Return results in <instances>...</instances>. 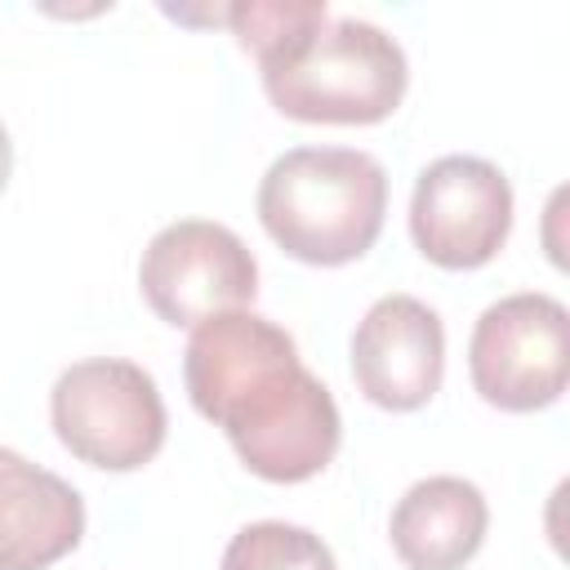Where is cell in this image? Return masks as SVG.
I'll use <instances>...</instances> for the list:
<instances>
[{
  "instance_id": "6da1fadb",
  "label": "cell",
  "mask_w": 570,
  "mask_h": 570,
  "mask_svg": "<svg viewBox=\"0 0 570 570\" xmlns=\"http://www.w3.org/2000/svg\"><path fill=\"white\" fill-rule=\"evenodd\" d=\"M191 405L218 423L240 463L276 485L316 476L343 436L330 387L298 361L294 338L258 312H223L183 352Z\"/></svg>"
},
{
  "instance_id": "7a4b0ae2",
  "label": "cell",
  "mask_w": 570,
  "mask_h": 570,
  "mask_svg": "<svg viewBox=\"0 0 570 570\" xmlns=\"http://www.w3.org/2000/svg\"><path fill=\"white\" fill-rule=\"evenodd\" d=\"M387 214V174L356 147H294L258 183L263 232L298 263L343 267L361 258Z\"/></svg>"
},
{
  "instance_id": "3957f363",
  "label": "cell",
  "mask_w": 570,
  "mask_h": 570,
  "mask_svg": "<svg viewBox=\"0 0 570 570\" xmlns=\"http://www.w3.org/2000/svg\"><path fill=\"white\" fill-rule=\"evenodd\" d=\"M258 67L272 107L307 125L387 120L410 80L396 36L365 18H325Z\"/></svg>"
},
{
  "instance_id": "277c9868",
  "label": "cell",
  "mask_w": 570,
  "mask_h": 570,
  "mask_svg": "<svg viewBox=\"0 0 570 570\" xmlns=\"http://www.w3.org/2000/svg\"><path fill=\"white\" fill-rule=\"evenodd\" d=\"M49 419L80 463L107 472H134L165 445V401L156 379L120 356L67 365L49 392Z\"/></svg>"
},
{
  "instance_id": "5b68a950",
  "label": "cell",
  "mask_w": 570,
  "mask_h": 570,
  "mask_svg": "<svg viewBox=\"0 0 570 570\" xmlns=\"http://www.w3.org/2000/svg\"><path fill=\"white\" fill-rule=\"evenodd\" d=\"M468 374L481 401L530 414L552 405L570 379V316L552 294H508L476 316Z\"/></svg>"
},
{
  "instance_id": "8992f818",
  "label": "cell",
  "mask_w": 570,
  "mask_h": 570,
  "mask_svg": "<svg viewBox=\"0 0 570 570\" xmlns=\"http://www.w3.org/2000/svg\"><path fill=\"white\" fill-rule=\"evenodd\" d=\"M147 307L165 325L196 330L223 312H245L258 294V263L249 245L209 218H178L160 227L138 263Z\"/></svg>"
},
{
  "instance_id": "52a82bcc",
  "label": "cell",
  "mask_w": 570,
  "mask_h": 570,
  "mask_svg": "<svg viewBox=\"0 0 570 570\" xmlns=\"http://www.w3.org/2000/svg\"><path fill=\"white\" fill-rule=\"evenodd\" d=\"M512 227V187L481 156L432 160L410 196V236L419 254L445 272L485 267Z\"/></svg>"
},
{
  "instance_id": "ba28073f",
  "label": "cell",
  "mask_w": 570,
  "mask_h": 570,
  "mask_svg": "<svg viewBox=\"0 0 570 570\" xmlns=\"http://www.w3.org/2000/svg\"><path fill=\"white\" fill-rule=\"evenodd\" d=\"M445 374L441 316L414 294H383L352 334V379L383 410H419Z\"/></svg>"
},
{
  "instance_id": "9c48e42d",
  "label": "cell",
  "mask_w": 570,
  "mask_h": 570,
  "mask_svg": "<svg viewBox=\"0 0 570 570\" xmlns=\"http://www.w3.org/2000/svg\"><path fill=\"white\" fill-rule=\"evenodd\" d=\"M85 534V499L49 468L0 445V570H49Z\"/></svg>"
},
{
  "instance_id": "30bf717a",
  "label": "cell",
  "mask_w": 570,
  "mask_h": 570,
  "mask_svg": "<svg viewBox=\"0 0 570 570\" xmlns=\"http://www.w3.org/2000/svg\"><path fill=\"white\" fill-rule=\"evenodd\" d=\"M485 494L463 476L414 481L387 521L392 548L410 570H463L485 543Z\"/></svg>"
},
{
  "instance_id": "8fae6325",
  "label": "cell",
  "mask_w": 570,
  "mask_h": 570,
  "mask_svg": "<svg viewBox=\"0 0 570 570\" xmlns=\"http://www.w3.org/2000/svg\"><path fill=\"white\" fill-rule=\"evenodd\" d=\"M218 570H338L321 534L289 521H254L232 534Z\"/></svg>"
},
{
  "instance_id": "7c38bea8",
  "label": "cell",
  "mask_w": 570,
  "mask_h": 570,
  "mask_svg": "<svg viewBox=\"0 0 570 570\" xmlns=\"http://www.w3.org/2000/svg\"><path fill=\"white\" fill-rule=\"evenodd\" d=\"M214 22H227L240 40V49H249L258 62L281 53L289 40L307 36L312 27H321L330 18L325 0H249V4H227L209 13Z\"/></svg>"
},
{
  "instance_id": "4fadbf2b",
  "label": "cell",
  "mask_w": 570,
  "mask_h": 570,
  "mask_svg": "<svg viewBox=\"0 0 570 570\" xmlns=\"http://www.w3.org/2000/svg\"><path fill=\"white\" fill-rule=\"evenodd\" d=\"M9 169H13V142H9V134L0 125V187L9 183Z\"/></svg>"
}]
</instances>
